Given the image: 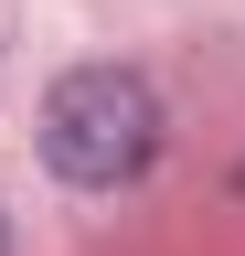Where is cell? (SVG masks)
Returning <instances> with one entry per match:
<instances>
[{
    "instance_id": "cell-1",
    "label": "cell",
    "mask_w": 245,
    "mask_h": 256,
    "mask_svg": "<svg viewBox=\"0 0 245 256\" xmlns=\"http://www.w3.org/2000/svg\"><path fill=\"white\" fill-rule=\"evenodd\" d=\"M149 150H160V96H149V75H128V64H75L64 86L43 96V160L85 192H117L149 171Z\"/></svg>"
}]
</instances>
